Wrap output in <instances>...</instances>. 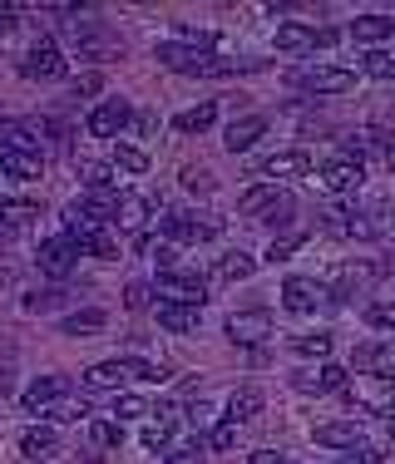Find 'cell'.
<instances>
[{"label":"cell","instance_id":"cell-3","mask_svg":"<svg viewBox=\"0 0 395 464\" xmlns=\"http://www.w3.org/2000/svg\"><path fill=\"white\" fill-rule=\"evenodd\" d=\"M20 70H25V80H64V50H60V40L40 35L35 45L25 50Z\"/></svg>","mask_w":395,"mask_h":464},{"label":"cell","instance_id":"cell-37","mask_svg":"<svg viewBox=\"0 0 395 464\" xmlns=\"http://www.w3.org/2000/svg\"><path fill=\"white\" fill-rule=\"evenodd\" d=\"M119 366H124L129 381H163V375H169L163 366H153V361H139V356H124Z\"/></svg>","mask_w":395,"mask_h":464},{"label":"cell","instance_id":"cell-30","mask_svg":"<svg viewBox=\"0 0 395 464\" xmlns=\"http://www.w3.org/2000/svg\"><path fill=\"white\" fill-rule=\"evenodd\" d=\"M119 381H129L119 361H99V366L84 371V385H90V391H119Z\"/></svg>","mask_w":395,"mask_h":464},{"label":"cell","instance_id":"cell-19","mask_svg":"<svg viewBox=\"0 0 395 464\" xmlns=\"http://www.w3.org/2000/svg\"><path fill=\"white\" fill-rule=\"evenodd\" d=\"M262 134H267V119H262V114H247V119H233V124H227L223 143H227V153H247Z\"/></svg>","mask_w":395,"mask_h":464},{"label":"cell","instance_id":"cell-43","mask_svg":"<svg viewBox=\"0 0 395 464\" xmlns=\"http://www.w3.org/2000/svg\"><path fill=\"white\" fill-rule=\"evenodd\" d=\"M203 459H207V445H203V440H193V445L173 450V455L163 459V464H203Z\"/></svg>","mask_w":395,"mask_h":464},{"label":"cell","instance_id":"cell-26","mask_svg":"<svg viewBox=\"0 0 395 464\" xmlns=\"http://www.w3.org/2000/svg\"><path fill=\"white\" fill-rule=\"evenodd\" d=\"M35 218H40L35 198H5V203H0V227H25V223H35Z\"/></svg>","mask_w":395,"mask_h":464},{"label":"cell","instance_id":"cell-40","mask_svg":"<svg viewBox=\"0 0 395 464\" xmlns=\"http://www.w3.org/2000/svg\"><path fill=\"white\" fill-rule=\"evenodd\" d=\"M366 326L395 331V302H371V306H366Z\"/></svg>","mask_w":395,"mask_h":464},{"label":"cell","instance_id":"cell-12","mask_svg":"<svg viewBox=\"0 0 395 464\" xmlns=\"http://www.w3.org/2000/svg\"><path fill=\"white\" fill-rule=\"evenodd\" d=\"M257 173H262L267 183H287V179H302V173H312V159H306L302 149H287V153H272V159H262Z\"/></svg>","mask_w":395,"mask_h":464},{"label":"cell","instance_id":"cell-54","mask_svg":"<svg viewBox=\"0 0 395 464\" xmlns=\"http://www.w3.org/2000/svg\"><path fill=\"white\" fill-rule=\"evenodd\" d=\"M5 282H10V257L0 252V286H5Z\"/></svg>","mask_w":395,"mask_h":464},{"label":"cell","instance_id":"cell-47","mask_svg":"<svg viewBox=\"0 0 395 464\" xmlns=\"http://www.w3.org/2000/svg\"><path fill=\"white\" fill-rule=\"evenodd\" d=\"M99 90H104V80H99V74H84V80H74V99H94Z\"/></svg>","mask_w":395,"mask_h":464},{"label":"cell","instance_id":"cell-16","mask_svg":"<svg viewBox=\"0 0 395 464\" xmlns=\"http://www.w3.org/2000/svg\"><path fill=\"white\" fill-rule=\"evenodd\" d=\"M312 440L322 450H356L361 445V420H326L312 430Z\"/></svg>","mask_w":395,"mask_h":464},{"label":"cell","instance_id":"cell-22","mask_svg":"<svg viewBox=\"0 0 395 464\" xmlns=\"http://www.w3.org/2000/svg\"><path fill=\"white\" fill-rule=\"evenodd\" d=\"M64 237L80 247V257H84V252H90V257H114V252H119V242L109 237L104 227H74V232H64Z\"/></svg>","mask_w":395,"mask_h":464},{"label":"cell","instance_id":"cell-53","mask_svg":"<svg viewBox=\"0 0 395 464\" xmlns=\"http://www.w3.org/2000/svg\"><path fill=\"white\" fill-rule=\"evenodd\" d=\"M351 464H381V450H366V445L351 450Z\"/></svg>","mask_w":395,"mask_h":464},{"label":"cell","instance_id":"cell-17","mask_svg":"<svg viewBox=\"0 0 395 464\" xmlns=\"http://www.w3.org/2000/svg\"><path fill=\"white\" fill-rule=\"evenodd\" d=\"M296 391H302V395H336V391H346V366L302 371V375H296Z\"/></svg>","mask_w":395,"mask_h":464},{"label":"cell","instance_id":"cell-45","mask_svg":"<svg viewBox=\"0 0 395 464\" xmlns=\"http://www.w3.org/2000/svg\"><path fill=\"white\" fill-rule=\"evenodd\" d=\"M183 188H188V193H207V188H213V173L207 169H183Z\"/></svg>","mask_w":395,"mask_h":464},{"label":"cell","instance_id":"cell-29","mask_svg":"<svg viewBox=\"0 0 395 464\" xmlns=\"http://www.w3.org/2000/svg\"><path fill=\"white\" fill-rule=\"evenodd\" d=\"M252 272H257V257H252V252H243V247L227 252V257L217 262V277H223V282H247Z\"/></svg>","mask_w":395,"mask_h":464},{"label":"cell","instance_id":"cell-6","mask_svg":"<svg viewBox=\"0 0 395 464\" xmlns=\"http://www.w3.org/2000/svg\"><path fill=\"white\" fill-rule=\"evenodd\" d=\"M35 262H40V272L54 282H64L74 272V262H80V247H74L70 237H45L40 242V252H35Z\"/></svg>","mask_w":395,"mask_h":464},{"label":"cell","instance_id":"cell-50","mask_svg":"<svg viewBox=\"0 0 395 464\" xmlns=\"http://www.w3.org/2000/svg\"><path fill=\"white\" fill-rule=\"evenodd\" d=\"M376 415L395 425V385H390V395H381V401H376Z\"/></svg>","mask_w":395,"mask_h":464},{"label":"cell","instance_id":"cell-33","mask_svg":"<svg viewBox=\"0 0 395 464\" xmlns=\"http://www.w3.org/2000/svg\"><path fill=\"white\" fill-rule=\"evenodd\" d=\"M114 173H149V153L134 143H114Z\"/></svg>","mask_w":395,"mask_h":464},{"label":"cell","instance_id":"cell-11","mask_svg":"<svg viewBox=\"0 0 395 464\" xmlns=\"http://www.w3.org/2000/svg\"><path fill=\"white\" fill-rule=\"evenodd\" d=\"M326 296H332V292H326L316 277H287V282H282V306H287V312H296V316H302V312H316Z\"/></svg>","mask_w":395,"mask_h":464},{"label":"cell","instance_id":"cell-25","mask_svg":"<svg viewBox=\"0 0 395 464\" xmlns=\"http://www.w3.org/2000/svg\"><path fill=\"white\" fill-rule=\"evenodd\" d=\"M54 450H60V435H54L50 425H35V430L20 435V455H25V459H50Z\"/></svg>","mask_w":395,"mask_h":464},{"label":"cell","instance_id":"cell-38","mask_svg":"<svg viewBox=\"0 0 395 464\" xmlns=\"http://www.w3.org/2000/svg\"><path fill=\"white\" fill-rule=\"evenodd\" d=\"M361 64H366L371 80H395V54H386V50H371Z\"/></svg>","mask_w":395,"mask_h":464},{"label":"cell","instance_id":"cell-42","mask_svg":"<svg viewBox=\"0 0 395 464\" xmlns=\"http://www.w3.org/2000/svg\"><path fill=\"white\" fill-rule=\"evenodd\" d=\"M84 183H90V193H94V188H114V193H119L114 169H104V163H84Z\"/></svg>","mask_w":395,"mask_h":464},{"label":"cell","instance_id":"cell-13","mask_svg":"<svg viewBox=\"0 0 395 464\" xmlns=\"http://www.w3.org/2000/svg\"><path fill=\"white\" fill-rule=\"evenodd\" d=\"M45 139H50V124H40V119H10V124H0V143H5V149L40 153Z\"/></svg>","mask_w":395,"mask_h":464},{"label":"cell","instance_id":"cell-5","mask_svg":"<svg viewBox=\"0 0 395 464\" xmlns=\"http://www.w3.org/2000/svg\"><path fill=\"white\" fill-rule=\"evenodd\" d=\"M163 232H169V242H207L223 232L213 213H169L163 218Z\"/></svg>","mask_w":395,"mask_h":464},{"label":"cell","instance_id":"cell-1","mask_svg":"<svg viewBox=\"0 0 395 464\" xmlns=\"http://www.w3.org/2000/svg\"><path fill=\"white\" fill-rule=\"evenodd\" d=\"M153 60L169 64V70H178V74H227V70H233V64L217 60L213 50L188 45V40H169V45H159V50H153Z\"/></svg>","mask_w":395,"mask_h":464},{"label":"cell","instance_id":"cell-18","mask_svg":"<svg viewBox=\"0 0 395 464\" xmlns=\"http://www.w3.org/2000/svg\"><path fill=\"white\" fill-rule=\"evenodd\" d=\"M70 40H74V50H80L84 60H104V54L114 50V40H109L104 25H94V20H84V25H70Z\"/></svg>","mask_w":395,"mask_h":464},{"label":"cell","instance_id":"cell-49","mask_svg":"<svg viewBox=\"0 0 395 464\" xmlns=\"http://www.w3.org/2000/svg\"><path fill=\"white\" fill-rule=\"evenodd\" d=\"M296 247H302V242H272V247H267V262H282V257H292Z\"/></svg>","mask_w":395,"mask_h":464},{"label":"cell","instance_id":"cell-23","mask_svg":"<svg viewBox=\"0 0 395 464\" xmlns=\"http://www.w3.org/2000/svg\"><path fill=\"white\" fill-rule=\"evenodd\" d=\"M356 366L361 371H376L386 385H395V346H361L356 351Z\"/></svg>","mask_w":395,"mask_h":464},{"label":"cell","instance_id":"cell-55","mask_svg":"<svg viewBox=\"0 0 395 464\" xmlns=\"http://www.w3.org/2000/svg\"><path fill=\"white\" fill-rule=\"evenodd\" d=\"M386 163H390V169H395V143H390V153H386Z\"/></svg>","mask_w":395,"mask_h":464},{"label":"cell","instance_id":"cell-14","mask_svg":"<svg viewBox=\"0 0 395 464\" xmlns=\"http://www.w3.org/2000/svg\"><path fill=\"white\" fill-rule=\"evenodd\" d=\"M361 183H366L361 159H332V163L322 169V188H326V193H356Z\"/></svg>","mask_w":395,"mask_h":464},{"label":"cell","instance_id":"cell-31","mask_svg":"<svg viewBox=\"0 0 395 464\" xmlns=\"http://www.w3.org/2000/svg\"><path fill=\"white\" fill-rule=\"evenodd\" d=\"M262 415V395L257 391H237L233 401H227V425H247V420Z\"/></svg>","mask_w":395,"mask_h":464},{"label":"cell","instance_id":"cell-15","mask_svg":"<svg viewBox=\"0 0 395 464\" xmlns=\"http://www.w3.org/2000/svg\"><path fill=\"white\" fill-rule=\"evenodd\" d=\"M0 173L15 183H30L45 173V153H30V149H0Z\"/></svg>","mask_w":395,"mask_h":464},{"label":"cell","instance_id":"cell-39","mask_svg":"<svg viewBox=\"0 0 395 464\" xmlns=\"http://www.w3.org/2000/svg\"><path fill=\"white\" fill-rule=\"evenodd\" d=\"M292 346L302 351V356H316V361H322V356H332V336H326V331H316V336H296Z\"/></svg>","mask_w":395,"mask_h":464},{"label":"cell","instance_id":"cell-7","mask_svg":"<svg viewBox=\"0 0 395 464\" xmlns=\"http://www.w3.org/2000/svg\"><path fill=\"white\" fill-rule=\"evenodd\" d=\"M296 80H302V90H312V94H346V90H356V70H342V64H312V70H302Z\"/></svg>","mask_w":395,"mask_h":464},{"label":"cell","instance_id":"cell-46","mask_svg":"<svg viewBox=\"0 0 395 464\" xmlns=\"http://www.w3.org/2000/svg\"><path fill=\"white\" fill-rule=\"evenodd\" d=\"M149 296H153V286H149V282H134V286L124 292V302L134 306V312H144V306H149Z\"/></svg>","mask_w":395,"mask_h":464},{"label":"cell","instance_id":"cell-9","mask_svg":"<svg viewBox=\"0 0 395 464\" xmlns=\"http://www.w3.org/2000/svg\"><path fill=\"white\" fill-rule=\"evenodd\" d=\"M277 50L282 54H316L322 45H332V30H316V25H277Z\"/></svg>","mask_w":395,"mask_h":464},{"label":"cell","instance_id":"cell-2","mask_svg":"<svg viewBox=\"0 0 395 464\" xmlns=\"http://www.w3.org/2000/svg\"><path fill=\"white\" fill-rule=\"evenodd\" d=\"M153 296H159V302H173V306H198V312H203L207 282L203 277H183V272H159V277H153Z\"/></svg>","mask_w":395,"mask_h":464},{"label":"cell","instance_id":"cell-36","mask_svg":"<svg viewBox=\"0 0 395 464\" xmlns=\"http://www.w3.org/2000/svg\"><path fill=\"white\" fill-rule=\"evenodd\" d=\"M64 302H70L64 292H30V296H25V312H30V316H45V312H60Z\"/></svg>","mask_w":395,"mask_h":464},{"label":"cell","instance_id":"cell-41","mask_svg":"<svg viewBox=\"0 0 395 464\" xmlns=\"http://www.w3.org/2000/svg\"><path fill=\"white\" fill-rule=\"evenodd\" d=\"M139 415H149L144 395H119V401H114V420H139Z\"/></svg>","mask_w":395,"mask_h":464},{"label":"cell","instance_id":"cell-56","mask_svg":"<svg viewBox=\"0 0 395 464\" xmlns=\"http://www.w3.org/2000/svg\"><path fill=\"white\" fill-rule=\"evenodd\" d=\"M390 223H395V198H390Z\"/></svg>","mask_w":395,"mask_h":464},{"label":"cell","instance_id":"cell-21","mask_svg":"<svg viewBox=\"0 0 395 464\" xmlns=\"http://www.w3.org/2000/svg\"><path fill=\"white\" fill-rule=\"evenodd\" d=\"M282 198H287V193H282V183H257V188H247V193L237 198V213H243V218L272 213V208H277Z\"/></svg>","mask_w":395,"mask_h":464},{"label":"cell","instance_id":"cell-20","mask_svg":"<svg viewBox=\"0 0 395 464\" xmlns=\"http://www.w3.org/2000/svg\"><path fill=\"white\" fill-rule=\"evenodd\" d=\"M346 35L356 40V45H381V40L395 35V15H356Z\"/></svg>","mask_w":395,"mask_h":464},{"label":"cell","instance_id":"cell-44","mask_svg":"<svg viewBox=\"0 0 395 464\" xmlns=\"http://www.w3.org/2000/svg\"><path fill=\"white\" fill-rule=\"evenodd\" d=\"M50 420H90V405H84V401H60L50 411Z\"/></svg>","mask_w":395,"mask_h":464},{"label":"cell","instance_id":"cell-34","mask_svg":"<svg viewBox=\"0 0 395 464\" xmlns=\"http://www.w3.org/2000/svg\"><path fill=\"white\" fill-rule=\"evenodd\" d=\"M104 322H109L104 312H74V316H64V322H60V331H64V336H90V331H104Z\"/></svg>","mask_w":395,"mask_h":464},{"label":"cell","instance_id":"cell-51","mask_svg":"<svg viewBox=\"0 0 395 464\" xmlns=\"http://www.w3.org/2000/svg\"><path fill=\"white\" fill-rule=\"evenodd\" d=\"M247 464H287V455H277V450H252Z\"/></svg>","mask_w":395,"mask_h":464},{"label":"cell","instance_id":"cell-52","mask_svg":"<svg viewBox=\"0 0 395 464\" xmlns=\"http://www.w3.org/2000/svg\"><path fill=\"white\" fill-rule=\"evenodd\" d=\"M15 20H20L15 5H0V35H10V30H15Z\"/></svg>","mask_w":395,"mask_h":464},{"label":"cell","instance_id":"cell-28","mask_svg":"<svg viewBox=\"0 0 395 464\" xmlns=\"http://www.w3.org/2000/svg\"><path fill=\"white\" fill-rule=\"evenodd\" d=\"M217 124V104H198V109H183L178 119H173V129L178 134H203V129Z\"/></svg>","mask_w":395,"mask_h":464},{"label":"cell","instance_id":"cell-27","mask_svg":"<svg viewBox=\"0 0 395 464\" xmlns=\"http://www.w3.org/2000/svg\"><path fill=\"white\" fill-rule=\"evenodd\" d=\"M149 218H153V203H144V198H124V203H119L114 227H119V232H144Z\"/></svg>","mask_w":395,"mask_h":464},{"label":"cell","instance_id":"cell-35","mask_svg":"<svg viewBox=\"0 0 395 464\" xmlns=\"http://www.w3.org/2000/svg\"><path fill=\"white\" fill-rule=\"evenodd\" d=\"M90 440L99 450H119L124 445V425L119 420H90Z\"/></svg>","mask_w":395,"mask_h":464},{"label":"cell","instance_id":"cell-24","mask_svg":"<svg viewBox=\"0 0 395 464\" xmlns=\"http://www.w3.org/2000/svg\"><path fill=\"white\" fill-rule=\"evenodd\" d=\"M198 322H203V312H198V306H173V302L159 306V326L173 331V336H188V331H198Z\"/></svg>","mask_w":395,"mask_h":464},{"label":"cell","instance_id":"cell-48","mask_svg":"<svg viewBox=\"0 0 395 464\" xmlns=\"http://www.w3.org/2000/svg\"><path fill=\"white\" fill-rule=\"evenodd\" d=\"M233 435H237V425H227V420H223V425L213 430V450H227V445H233Z\"/></svg>","mask_w":395,"mask_h":464},{"label":"cell","instance_id":"cell-10","mask_svg":"<svg viewBox=\"0 0 395 464\" xmlns=\"http://www.w3.org/2000/svg\"><path fill=\"white\" fill-rule=\"evenodd\" d=\"M267 336H272V316L262 312V306L227 316V341H237V346H262Z\"/></svg>","mask_w":395,"mask_h":464},{"label":"cell","instance_id":"cell-4","mask_svg":"<svg viewBox=\"0 0 395 464\" xmlns=\"http://www.w3.org/2000/svg\"><path fill=\"white\" fill-rule=\"evenodd\" d=\"M129 119H134V104H129V99H104V104L90 109L84 129H90L94 139H119L129 129Z\"/></svg>","mask_w":395,"mask_h":464},{"label":"cell","instance_id":"cell-8","mask_svg":"<svg viewBox=\"0 0 395 464\" xmlns=\"http://www.w3.org/2000/svg\"><path fill=\"white\" fill-rule=\"evenodd\" d=\"M70 395V381L64 375H40V381H30L25 385V395H20V405H25L30 415H50L54 405Z\"/></svg>","mask_w":395,"mask_h":464},{"label":"cell","instance_id":"cell-32","mask_svg":"<svg viewBox=\"0 0 395 464\" xmlns=\"http://www.w3.org/2000/svg\"><path fill=\"white\" fill-rule=\"evenodd\" d=\"M173 411H163V415H153L149 425H144V450H169L173 445Z\"/></svg>","mask_w":395,"mask_h":464},{"label":"cell","instance_id":"cell-57","mask_svg":"<svg viewBox=\"0 0 395 464\" xmlns=\"http://www.w3.org/2000/svg\"><path fill=\"white\" fill-rule=\"evenodd\" d=\"M390 430H395V425H390Z\"/></svg>","mask_w":395,"mask_h":464}]
</instances>
